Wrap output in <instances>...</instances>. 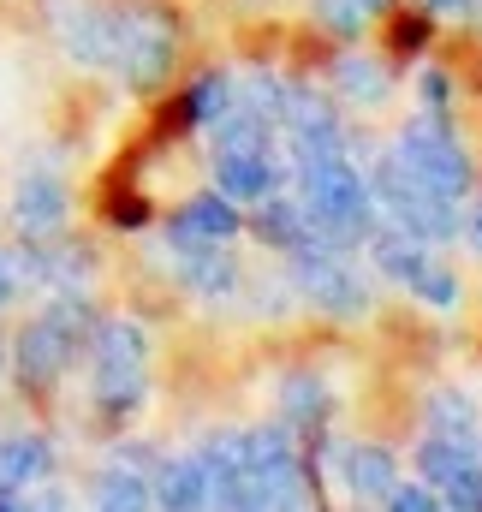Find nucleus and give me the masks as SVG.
I'll return each mask as SVG.
<instances>
[{"mask_svg":"<svg viewBox=\"0 0 482 512\" xmlns=\"http://www.w3.org/2000/svg\"><path fill=\"white\" fill-rule=\"evenodd\" d=\"M423 96H429V108L441 114V102H447V84H441V72H429V78H423Z\"/></svg>","mask_w":482,"mask_h":512,"instance_id":"nucleus-17","label":"nucleus"},{"mask_svg":"<svg viewBox=\"0 0 482 512\" xmlns=\"http://www.w3.org/2000/svg\"><path fill=\"white\" fill-rule=\"evenodd\" d=\"M66 185L54 179V173H30L18 191H12V227L30 239V245H42V239H54L60 227H66Z\"/></svg>","mask_w":482,"mask_h":512,"instance_id":"nucleus-4","label":"nucleus"},{"mask_svg":"<svg viewBox=\"0 0 482 512\" xmlns=\"http://www.w3.org/2000/svg\"><path fill=\"white\" fill-rule=\"evenodd\" d=\"M233 233H239L233 197H197V203H185L179 221H173V239H179V245H221V239H233Z\"/></svg>","mask_w":482,"mask_h":512,"instance_id":"nucleus-8","label":"nucleus"},{"mask_svg":"<svg viewBox=\"0 0 482 512\" xmlns=\"http://www.w3.org/2000/svg\"><path fill=\"white\" fill-rule=\"evenodd\" d=\"M149 501L161 512H209V465L203 459H173L149 483Z\"/></svg>","mask_w":482,"mask_h":512,"instance_id":"nucleus-5","label":"nucleus"},{"mask_svg":"<svg viewBox=\"0 0 482 512\" xmlns=\"http://www.w3.org/2000/svg\"><path fill=\"white\" fill-rule=\"evenodd\" d=\"M54 471V447L42 435H0V495H24Z\"/></svg>","mask_w":482,"mask_h":512,"instance_id":"nucleus-7","label":"nucleus"},{"mask_svg":"<svg viewBox=\"0 0 482 512\" xmlns=\"http://www.w3.org/2000/svg\"><path fill=\"white\" fill-rule=\"evenodd\" d=\"M399 167L417 179V185H429L435 197H465L471 191V167H465V155H459V143L447 137V126L441 120H423V126H411L405 137H399Z\"/></svg>","mask_w":482,"mask_h":512,"instance_id":"nucleus-3","label":"nucleus"},{"mask_svg":"<svg viewBox=\"0 0 482 512\" xmlns=\"http://www.w3.org/2000/svg\"><path fill=\"white\" fill-rule=\"evenodd\" d=\"M381 501H387V512H447L435 495H429V489H399V483H393Z\"/></svg>","mask_w":482,"mask_h":512,"instance_id":"nucleus-15","label":"nucleus"},{"mask_svg":"<svg viewBox=\"0 0 482 512\" xmlns=\"http://www.w3.org/2000/svg\"><path fill=\"white\" fill-rule=\"evenodd\" d=\"M340 78H346V90L363 96V102H381V96H387V72H381L375 60H346V72H340Z\"/></svg>","mask_w":482,"mask_h":512,"instance_id":"nucleus-13","label":"nucleus"},{"mask_svg":"<svg viewBox=\"0 0 482 512\" xmlns=\"http://www.w3.org/2000/svg\"><path fill=\"white\" fill-rule=\"evenodd\" d=\"M84 334H90V310H84V298H78V292H60L42 316L24 322V334H18V346H12L6 358L18 364L24 387H54L66 370H72Z\"/></svg>","mask_w":482,"mask_h":512,"instance_id":"nucleus-1","label":"nucleus"},{"mask_svg":"<svg viewBox=\"0 0 482 512\" xmlns=\"http://www.w3.org/2000/svg\"><path fill=\"white\" fill-rule=\"evenodd\" d=\"M346 477H352V489L358 495H387L393 483H399V471H393V459L381 453V447H352V459H346Z\"/></svg>","mask_w":482,"mask_h":512,"instance_id":"nucleus-11","label":"nucleus"},{"mask_svg":"<svg viewBox=\"0 0 482 512\" xmlns=\"http://www.w3.org/2000/svg\"><path fill=\"white\" fill-rule=\"evenodd\" d=\"M96 512H155L149 483H143V477H131L125 465H114V471L102 477V489H96Z\"/></svg>","mask_w":482,"mask_h":512,"instance_id":"nucleus-10","label":"nucleus"},{"mask_svg":"<svg viewBox=\"0 0 482 512\" xmlns=\"http://www.w3.org/2000/svg\"><path fill=\"white\" fill-rule=\"evenodd\" d=\"M471 423H477V405L465 393H441L435 399V429L441 435H471Z\"/></svg>","mask_w":482,"mask_h":512,"instance_id":"nucleus-12","label":"nucleus"},{"mask_svg":"<svg viewBox=\"0 0 482 512\" xmlns=\"http://www.w3.org/2000/svg\"><path fill=\"white\" fill-rule=\"evenodd\" d=\"M286 393H292V399H286V417H298V423H322V411H328V405H322V387L316 382H286Z\"/></svg>","mask_w":482,"mask_h":512,"instance_id":"nucleus-14","label":"nucleus"},{"mask_svg":"<svg viewBox=\"0 0 482 512\" xmlns=\"http://www.w3.org/2000/svg\"><path fill=\"white\" fill-rule=\"evenodd\" d=\"M435 6H465V0H435Z\"/></svg>","mask_w":482,"mask_h":512,"instance_id":"nucleus-18","label":"nucleus"},{"mask_svg":"<svg viewBox=\"0 0 482 512\" xmlns=\"http://www.w3.org/2000/svg\"><path fill=\"white\" fill-rule=\"evenodd\" d=\"M274 167H268V149H221V161H215V185H221V197H233V203H262L268 191H274Z\"/></svg>","mask_w":482,"mask_h":512,"instance_id":"nucleus-6","label":"nucleus"},{"mask_svg":"<svg viewBox=\"0 0 482 512\" xmlns=\"http://www.w3.org/2000/svg\"><path fill=\"white\" fill-rule=\"evenodd\" d=\"M90 352H96V405L102 411H131L143 399V328L125 322V316L96 322Z\"/></svg>","mask_w":482,"mask_h":512,"instance_id":"nucleus-2","label":"nucleus"},{"mask_svg":"<svg viewBox=\"0 0 482 512\" xmlns=\"http://www.w3.org/2000/svg\"><path fill=\"white\" fill-rule=\"evenodd\" d=\"M256 233L268 239V245H280V251H298V245H310L316 233H310V215H304V203H268L262 197V215H256Z\"/></svg>","mask_w":482,"mask_h":512,"instance_id":"nucleus-9","label":"nucleus"},{"mask_svg":"<svg viewBox=\"0 0 482 512\" xmlns=\"http://www.w3.org/2000/svg\"><path fill=\"white\" fill-rule=\"evenodd\" d=\"M0 376H6V346H0Z\"/></svg>","mask_w":482,"mask_h":512,"instance_id":"nucleus-19","label":"nucleus"},{"mask_svg":"<svg viewBox=\"0 0 482 512\" xmlns=\"http://www.w3.org/2000/svg\"><path fill=\"white\" fill-rule=\"evenodd\" d=\"M18 298V256H0V310Z\"/></svg>","mask_w":482,"mask_h":512,"instance_id":"nucleus-16","label":"nucleus"}]
</instances>
